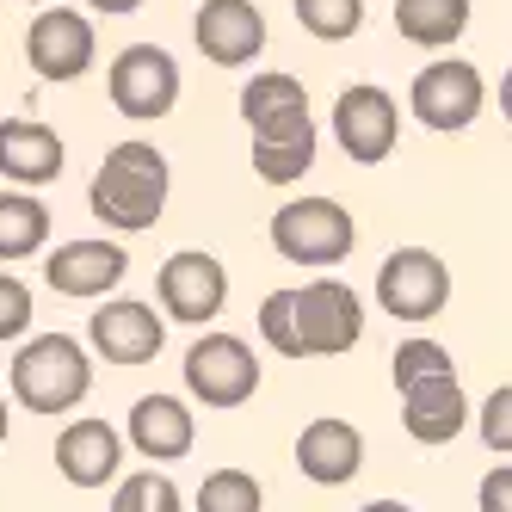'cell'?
<instances>
[{
	"instance_id": "6da1fadb",
	"label": "cell",
	"mask_w": 512,
	"mask_h": 512,
	"mask_svg": "<svg viewBox=\"0 0 512 512\" xmlns=\"http://www.w3.org/2000/svg\"><path fill=\"white\" fill-rule=\"evenodd\" d=\"M260 340H272L284 358H340L364 340V303L340 278L272 290L260 303Z\"/></svg>"
},
{
	"instance_id": "7a4b0ae2",
	"label": "cell",
	"mask_w": 512,
	"mask_h": 512,
	"mask_svg": "<svg viewBox=\"0 0 512 512\" xmlns=\"http://www.w3.org/2000/svg\"><path fill=\"white\" fill-rule=\"evenodd\" d=\"M167 192H173V173H167V155L155 142H118V149L99 161L93 186H87V204H93V216L105 229L142 235V229L161 223Z\"/></svg>"
},
{
	"instance_id": "3957f363",
	"label": "cell",
	"mask_w": 512,
	"mask_h": 512,
	"mask_svg": "<svg viewBox=\"0 0 512 512\" xmlns=\"http://www.w3.org/2000/svg\"><path fill=\"white\" fill-rule=\"evenodd\" d=\"M13 401L25 414H75L87 389H93V358L81 340H68V334H44V340H25L13 352Z\"/></svg>"
},
{
	"instance_id": "277c9868",
	"label": "cell",
	"mask_w": 512,
	"mask_h": 512,
	"mask_svg": "<svg viewBox=\"0 0 512 512\" xmlns=\"http://www.w3.org/2000/svg\"><path fill=\"white\" fill-rule=\"evenodd\" d=\"M272 247L290 266H340L358 247V223L334 198H290L272 210Z\"/></svg>"
},
{
	"instance_id": "5b68a950",
	"label": "cell",
	"mask_w": 512,
	"mask_h": 512,
	"mask_svg": "<svg viewBox=\"0 0 512 512\" xmlns=\"http://www.w3.org/2000/svg\"><path fill=\"white\" fill-rule=\"evenodd\" d=\"M482 105H488V81H482V68L463 62V56L426 62L420 75H414V87H408L414 124H426V130H438V136L469 130L475 118H482Z\"/></svg>"
},
{
	"instance_id": "8992f818",
	"label": "cell",
	"mask_w": 512,
	"mask_h": 512,
	"mask_svg": "<svg viewBox=\"0 0 512 512\" xmlns=\"http://www.w3.org/2000/svg\"><path fill=\"white\" fill-rule=\"evenodd\" d=\"M377 303H383V315L408 321V327L445 315V303H451V266L438 260L432 247H395L389 260L377 266Z\"/></svg>"
},
{
	"instance_id": "52a82bcc",
	"label": "cell",
	"mask_w": 512,
	"mask_h": 512,
	"mask_svg": "<svg viewBox=\"0 0 512 512\" xmlns=\"http://www.w3.org/2000/svg\"><path fill=\"white\" fill-rule=\"evenodd\" d=\"M105 93H112L118 118L155 124L179 105V62L167 50H155V44H130V50L112 56V68H105Z\"/></svg>"
},
{
	"instance_id": "ba28073f",
	"label": "cell",
	"mask_w": 512,
	"mask_h": 512,
	"mask_svg": "<svg viewBox=\"0 0 512 512\" xmlns=\"http://www.w3.org/2000/svg\"><path fill=\"white\" fill-rule=\"evenodd\" d=\"M186 389L204 408L229 414L241 401H253V389H260V358H253V346L241 334H204L186 352Z\"/></svg>"
},
{
	"instance_id": "9c48e42d",
	"label": "cell",
	"mask_w": 512,
	"mask_h": 512,
	"mask_svg": "<svg viewBox=\"0 0 512 512\" xmlns=\"http://www.w3.org/2000/svg\"><path fill=\"white\" fill-rule=\"evenodd\" d=\"M25 62L31 75L50 81V87H68L81 81L87 68L99 62V38H93V19L75 13V7H44L25 31Z\"/></svg>"
},
{
	"instance_id": "30bf717a",
	"label": "cell",
	"mask_w": 512,
	"mask_h": 512,
	"mask_svg": "<svg viewBox=\"0 0 512 512\" xmlns=\"http://www.w3.org/2000/svg\"><path fill=\"white\" fill-rule=\"evenodd\" d=\"M155 303L179 327L216 321V315H223V303H229V272H223V260H216V253H198V247L173 253V260L155 272Z\"/></svg>"
},
{
	"instance_id": "8fae6325",
	"label": "cell",
	"mask_w": 512,
	"mask_h": 512,
	"mask_svg": "<svg viewBox=\"0 0 512 512\" xmlns=\"http://www.w3.org/2000/svg\"><path fill=\"white\" fill-rule=\"evenodd\" d=\"M87 340L105 364H118V371H136V364H155L161 346H167V315L136 303V297H105L87 321Z\"/></svg>"
},
{
	"instance_id": "7c38bea8",
	"label": "cell",
	"mask_w": 512,
	"mask_h": 512,
	"mask_svg": "<svg viewBox=\"0 0 512 512\" xmlns=\"http://www.w3.org/2000/svg\"><path fill=\"white\" fill-rule=\"evenodd\" d=\"M401 395V426L420 445H451V438L469 426V401L457 383V364H432V371H414L395 383Z\"/></svg>"
},
{
	"instance_id": "4fadbf2b",
	"label": "cell",
	"mask_w": 512,
	"mask_h": 512,
	"mask_svg": "<svg viewBox=\"0 0 512 512\" xmlns=\"http://www.w3.org/2000/svg\"><path fill=\"white\" fill-rule=\"evenodd\" d=\"M395 136H401V112H395V93L358 81L334 99V142L346 149V161L358 167H377L395 155Z\"/></svg>"
},
{
	"instance_id": "5bb4252c",
	"label": "cell",
	"mask_w": 512,
	"mask_h": 512,
	"mask_svg": "<svg viewBox=\"0 0 512 512\" xmlns=\"http://www.w3.org/2000/svg\"><path fill=\"white\" fill-rule=\"evenodd\" d=\"M192 38L204 50V62L216 68H247L266 50V13L253 0H204L192 19Z\"/></svg>"
},
{
	"instance_id": "9a60e30c",
	"label": "cell",
	"mask_w": 512,
	"mask_h": 512,
	"mask_svg": "<svg viewBox=\"0 0 512 512\" xmlns=\"http://www.w3.org/2000/svg\"><path fill=\"white\" fill-rule=\"evenodd\" d=\"M130 272V253L124 241H62L50 260H44V278L50 290H62V297H105V290H118Z\"/></svg>"
},
{
	"instance_id": "2e32d148",
	"label": "cell",
	"mask_w": 512,
	"mask_h": 512,
	"mask_svg": "<svg viewBox=\"0 0 512 512\" xmlns=\"http://www.w3.org/2000/svg\"><path fill=\"white\" fill-rule=\"evenodd\" d=\"M241 124L253 130V142L315 130L303 81H297V75H278V68H272V75H253V81L241 87Z\"/></svg>"
},
{
	"instance_id": "e0dca14e",
	"label": "cell",
	"mask_w": 512,
	"mask_h": 512,
	"mask_svg": "<svg viewBox=\"0 0 512 512\" xmlns=\"http://www.w3.org/2000/svg\"><path fill=\"white\" fill-rule=\"evenodd\" d=\"M297 469L309 475L315 488H346L352 475L364 469V432L352 420H309L297 432Z\"/></svg>"
},
{
	"instance_id": "ac0fdd59",
	"label": "cell",
	"mask_w": 512,
	"mask_h": 512,
	"mask_svg": "<svg viewBox=\"0 0 512 512\" xmlns=\"http://www.w3.org/2000/svg\"><path fill=\"white\" fill-rule=\"evenodd\" d=\"M118 457H124V432L112 420H75L56 438V469L68 488H105L118 475Z\"/></svg>"
},
{
	"instance_id": "d6986e66",
	"label": "cell",
	"mask_w": 512,
	"mask_h": 512,
	"mask_svg": "<svg viewBox=\"0 0 512 512\" xmlns=\"http://www.w3.org/2000/svg\"><path fill=\"white\" fill-rule=\"evenodd\" d=\"M68 149L62 136L38 118H7L0 124V179H13V186H50L62 173Z\"/></svg>"
},
{
	"instance_id": "ffe728a7",
	"label": "cell",
	"mask_w": 512,
	"mask_h": 512,
	"mask_svg": "<svg viewBox=\"0 0 512 512\" xmlns=\"http://www.w3.org/2000/svg\"><path fill=\"white\" fill-rule=\"evenodd\" d=\"M130 445L149 463H179L192 451V408L179 395H142L130 408Z\"/></svg>"
},
{
	"instance_id": "44dd1931",
	"label": "cell",
	"mask_w": 512,
	"mask_h": 512,
	"mask_svg": "<svg viewBox=\"0 0 512 512\" xmlns=\"http://www.w3.org/2000/svg\"><path fill=\"white\" fill-rule=\"evenodd\" d=\"M395 31L420 50H451L469 31V0H395Z\"/></svg>"
},
{
	"instance_id": "7402d4cb",
	"label": "cell",
	"mask_w": 512,
	"mask_h": 512,
	"mask_svg": "<svg viewBox=\"0 0 512 512\" xmlns=\"http://www.w3.org/2000/svg\"><path fill=\"white\" fill-rule=\"evenodd\" d=\"M50 241V210L31 192H0V260H31Z\"/></svg>"
},
{
	"instance_id": "603a6c76",
	"label": "cell",
	"mask_w": 512,
	"mask_h": 512,
	"mask_svg": "<svg viewBox=\"0 0 512 512\" xmlns=\"http://www.w3.org/2000/svg\"><path fill=\"white\" fill-rule=\"evenodd\" d=\"M309 167H315V130L253 142V173H260L266 186H297V179H303Z\"/></svg>"
},
{
	"instance_id": "cb8c5ba5",
	"label": "cell",
	"mask_w": 512,
	"mask_h": 512,
	"mask_svg": "<svg viewBox=\"0 0 512 512\" xmlns=\"http://www.w3.org/2000/svg\"><path fill=\"white\" fill-rule=\"evenodd\" d=\"M192 506H198V512H260L266 494H260V482H253L247 469H210Z\"/></svg>"
},
{
	"instance_id": "d4e9b609",
	"label": "cell",
	"mask_w": 512,
	"mask_h": 512,
	"mask_svg": "<svg viewBox=\"0 0 512 512\" xmlns=\"http://www.w3.org/2000/svg\"><path fill=\"white\" fill-rule=\"evenodd\" d=\"M290 7H297L303 31L321 38V44H340L364 25V0H290Z\"/></svg>"
},
{
	"instance_id": "484cf974",
	"label": "cell",
	"mask_w": 512,
	"mask_h": 512,
	"mask_svg": "<svg viewBox=\"0 0 512 512\" xmlns=\"http://www.w3.org/2000/svg\"><path fill=\"white\" fill-rule=\"evenodd\" d=\"M112 512H179V488L167 482V475L142 469V475H130V482L112 494Z\"/></svg>"
},
{
	"instance_id": "4316f807",
	"label": "cell",
	"mask_w": 512,
	"mask_h": 512,
	"mask_svg": "<svg viewBox=\"0 0 512 512\" xmlns=\"http://www.w3.org/2000/svg\"><path fill=\"white\" fill-rule=\"evenodd\" d=\"M475 432H482V445L512 457V383H500L488 401H482V414H475Z\"/></svg>"
},
{
	"instance_id": "83f0119b",
	"label": "cell",
	"mask_w": 512,
	"mask_h": 512,
	"mask_svg": "<svg viewBox=\"0 0 512 512\" xmlns=\"http://www.w3.org/2000/svg\"><path fill=\"white\" fill-rule=\"evenodd\" d=\"M31 315H38L31 290H25L13 272H0V340H25V334H31Z\"/></svg>"
},
{
	"instance_id": "f1b7e54d",
	"label": "cell",
	"mask_w": 512,
	"mask_h": 512,
	"mask_svg": "<svg viewBox=\"0 0 512 512\" xmlns=\"http://www.w3.org/2000/svg\"><path fill=\"white\" fill-rule=\"evenodd\" d=\"M475 506L482 512H512V463H500L488 482H482V494H475Z\"/></svg>"
},
{
	"instance_id": "f546056e",
	"label": "cell",
	"mask_w": 512,
	"mask_h": 512,
	"mask_svg": "<svg viewBox=\"0 0 512 512\" xmlns=\"http://www.w3.org/2000/svg\"><path fill=\"white\" fill-rule=\"evenodd\" d=\"M87 7H93V13H105V19H124V13H136V7H142V0H87Z\"/></svg>"
},
{
	"instance_id": "4dcf8cb0",
	"label": "cell",
	"mask_w": 512,
	"mask_h": 512,
	"mask_svg": "<svg viewBox=\"0 0 512 512\" xmlns=\"http://www.w3.org/2000/svg\"><path fill=\"white\" fill-rule=\"evenodd\" d=\"M500 118L512 124V68H506V75H500Z\"/></svg>"
},
{
	"instance_id": "1f68e13d",
	"label": "cell",
	"mask_w": 512,
	"mask_h": 512,
	"mask_svg": "<svg viewBox=\"0 0 512 512\" xmlns=\"http://www.w3.org/2000/svg\"><path fill=\"white\" fill-rule=\"evenodd\" d=\"M0 445H7V395H0Z\"/></svg>"
},
{
	"instance_id": "d6a6232c",
	"label": "cell",
	"mask_w": 512,
	"mask_h": 512,
	"mask_svg": "<svg viewBox=\"0 0 512 512\" xmlns=\"http://www.w3.org/2000/svg\"><path fill=\"white\" fill-rule=\"evenodd\" d=\"M25 7H44V0H25Z\"/></svg>"
}]
</instances>
